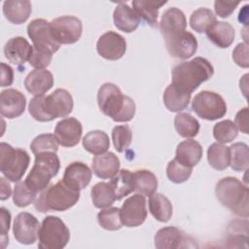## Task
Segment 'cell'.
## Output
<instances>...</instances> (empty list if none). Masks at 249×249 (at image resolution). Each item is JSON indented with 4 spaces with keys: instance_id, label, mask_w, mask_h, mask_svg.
<instances>
[{
    "instance_id": "cell-1",
    "label": "cell",
    "mask_w": 249,
    "mask_h": 249,
    "mask_svg": "<svg viewBox=\"0 0 249 249\" xmlns=\"http://www.w3.org/2000/svg\"><path fill=\"white\" fill-rule=\"evenodd\" d=\"M97 103L100 111L114 122L126 123L135 115V102L124 95L120 88L112 83L103 84L97 92Z\"/></svg>"
},
{
    "instance_id": "cell-2",
    "label": "cell",
    "mask_w": 249,
    "mask_h": 249,
    "mask_svg": "<svg viewBox=\"0 0 249 249\" xmlns=\"http://www.w3.org/2000/svg\"><path fill=\"white\" fill-rule=\"evenodd\" d=\"M213 74L212 64L206 58L196 56L190 61L181 62L173 68L171 84L184 92L192 93Z\"/></svg>"
},
{
    "instance_id": "cell-3",
    "label": "cell",
    "mask_w": 249,
    "mask_h": 249,
    "mask_svg": "<svg viewBox=\"0 0 249 249\" xmlns=\"http://www.w3.org/2000/svg\"><path fill=\"white\" fill-rule=\"evenodd\" d=\"M79 198L80 191L60 180L42 191L34 201V206L43 213L48 211H65L74 206Z\"/></svg>"
},
{
    "instance_id": "cell-4",
    "label": "cell",
    "mask_w": 249,
    "mask_h": 249,
    "mask_svg": "<svg viewBox=\"0 0 249 249\" xmlns=\"http://www.w3.org/2000/svg\"><path fill=\"white\" fill-rule=\"evenodd\" d=\"M215 194L222 205L240 217H248V188L235 177L221 179L215 188Z\"/></svg>"
},
{
    "instance_id": "cell-5",
    "label": "cell",
    "mask_w": 249,
    "mask_h": 249,
    "mask_svg": "<svg viewBox=\"0 0 249 249\" xmlns=\"http://www.w3.org/2000/svg\"><path fill=\"white\" fill-rule=\"evenodd\" d=\"M59 168L60 161L55 152L35 155L34 165L24 182L33 192H42L48 187L52 178L56 176Z\"/></svg>"
},
{
    "instance_id": "cell-6",
    "label": "cell",
    "mask_w": 249,
    "mask_h": 249,
    "mask_svg": "<svg viewBox=\"0 0 249 249\" xmlns=\"http://www.w3.org/2000/svg\"><path fill=\"white\" fill-rule=\"evenodd\" d=\"M30 158L20 148H13L10 144H0V171L12 182H18L28 168Z\"/></svg>"
},
{
    "instance_id": "cell-7",
    "label": "cell",
    "mask_w": 249,
    "mask_h": 249,
    "mask_svg": "<svg viewBox=\"0 0 249 249\" xmlns=\"http://www.w3.org/2000/svg\"><path fill=\"white\" fill-rule=\"evenodd\" d=\"M38 238L40 249H62L70 239V231L60 218L50 215L44 218Z\"/></svg>"
},
{
    "instance_id": "cell-8",
    "label": "cell",
    "mask_w": 249,
    "mask_h": 249,
    "mask_svg": "<svg viewBox=\"0 0 249 249\" xmlns=\"http://www.w3.org/2000/svg\"><path fill=\"white\" fill-rule=\"evenodd\" d=\"M192 109L199 118L207 121H215L226 115L227 104L219 93L202 90L194 97Z\"/></svg>"
},
{
    "instance_id": "cell-9",
    "label": "cell",
    "mask_w": 249,
    "mask_h": 249,
    "mask_svg": "<svg viewBox=\"0 0 249 249\" xmlns=\"http://www.w3.org/2000/svg\"><path fill=\"white\" fill-rule=\"evenodd\" d=\"M52 34L54 40L59 44H74L82 35V21L74 16H62L53 19L50 22Z\"/></svg>"
},
{
    "instance_id": "cell-10",
    "label": "cell",
    "mask_w": 249,
    "mask_h": 249,
    "mask_svg": "<svg viewBox=\"0 0 249 249\" xmlns=\"http://www.w3.org/2000/svg\"><path fill=\"white\" fill-rule=\"evenodd\" d=\"M27 34L35 48L54 53L60 47L52 34L50 22L44 18H35L31 20L27 25Z\"/></svg>"
},
{
    "instance_id": "cell-11",
    "label": "cell",
    "mask_w": 249,
    "mask_h": 249,
    "mask_svg": "<svg viewBox=\"0 0 249 249\" xmlns=\"http://www.w3.org/2000/svg\"><path fill=\"white\" fill-rule=\"evenodd\" d=\"M120 211L124 226L135 228L142 225L147 218L145 196L139 194L129 196L124 200Z\"/></svg>"
},
{
    "instance_id": "cell-12",
    "label": "cell",
    "mask_w": 249,
    "mask_h": 249,
    "mask_svg": "<svg viewBox=\"0 0 249 249\" xmlns=\"http://www.w3.org/2000/svg\"><path fill=\"white\" fill-rule=\"evenodd\" d=\"M40 223L28 212H21L14 220L13 233L17 241L21 244H33L39 235Z\"/></svg>"
},
{
    "instance_id": "cell-13",
    "label": "cell",
    "mask_w": 249,
    "mask_h": 249,
    "mask_svg": "<svg viewBox=\"0 0 249 249\" xmlns=\"http://www.w3.org/2000/svg\"><path fill=\"white\" fill-rule=\"evenodd\" d=\"M164 40L169 54L176 58H190L197 50L196 38L191 32L186 30Z\"/></svg>"
},
{
    "instance_id": "cell-14",
    "label": "cell",
    "mask_w": 249,
    "mask_h": 249,
    "mask_svg": "<svg viewBox=\"0 0 249 249\" xmlns=\"http://www.w3.org/2000/svg\"><path fill=\"white\" fill-rule=\"evenodd\" d=\"M96 51L105 59L118 60L124 56L126 51V42L119 33L108 31L99 37L96 44Z\"/></svg>"
},
{
    "instance_id": "cell-15",
    "label": "cell",
    "mask_w": 249,
    "mask_h": 249,
    "mask_svg": "<svg viewBox=\"0 0 249 249\" xmlns=\"http://www.w3.org/2000/svg\"><path fill=\"white\" fill-rule=\"evenodd\" d=\"M72 95L63 89H57L53 93L45 96L44 106L51 121L56 118L67 117L73 110Z\"/></svg>"
},
{
    "instance_id": "cell-16",
    "label": "cell",
    "mask_w": 249,
    "mask_h": 249,
    "mask_svg": "<svg viewBox=\"0 0 249 249\" xmlns=\"http://www.w3.org/2000/svg\"><path fill=\"white\" fill-rule=\"evenodd\" d=\"M82 133V124L75 118H65L59 121L54 128V136L59 145L68 148L74 147L80 142Z\"/></svg>"
},
{
    "instance_id": "cell-17",
    "label": "cell",
    "mask_w": 249,
    "mask_h": 249,
    "mask_svg": "<svg viewBox=\"0 0 249 249\" xmlns=\"http://www.w3.org/2000/svg\"><path fill=\"white\" fill-rule=\"evenodd\" d=\"M26 98L19 90L7 89L0 94V111L1 115L7 119L19 117L25 110Z\"/></svg>"
},
{
    "instance_id": "cell-18",
    "label": "cell",
    "mask_w": 249,
    "mask_h": 249,
    "mask_svg": "<svg viewBox=\"0 0 249 249\" xmlns=\"http://www.w3.org/2000/svg\"><path fill=\"white\" fill-rule=\"evenodd\" d=\"M33 46L29 42L21 37L17 36L11 38L4 46L5 57L13 64L21 65L24 64L32 53Z\"/></svg>"
},
{
    "instance_id": "cell-19",
    "label": "cell",
    "mask_w": 249,
    "mask_h": 249,
    "mask_svg": "<svg viewBox=\"0 0 249 249\" xmlns=\"http://www.w3.org/2000/svg\"><path fill=\"white\" fill-rule=\"evenodd\" d=\"M186 27V17L178 8H169L162 14L160 21V30L164 39L185 31Z\"/></svg>"
},
{
    "instance_id": "cell-20",
    "label": "cell",
    "mask_w": 249,
    "mask_h": 249,
    "mask_svg": "<svg viewBox=\"0 0 249 249\" xmlns=\"http://www.w3.org/2000/svg\"><path fill=\"white\" fill-rule=\"evenodd\" d=\"M53 76L47 69H34L26 76L24 87L28 92L35 96L44 95L52 89Z\"/></svg>"
},
{
    "instance_id": "cell-21",
    "label": "cell",
    "mask_w": 249,
    "mask_h": 249,
    "mask_svg": "<svg viewBox=\"0 0 249 249\" xmlns=\"http://www.w3.org/2000/svg\"><path fill=\"white\" fill-rule=\"evenodd\" d=\"M91 176V170L86 163L74 161L66 166L62 180L70 187L80 191L89 184Z\"/></svg>"
},
{
    "instance_id": "cell-22",
    "label": "cell",
    "mask_w": 249,
    "mask_h": 249,
    "mask_svg": "<svg viewBox=\"0 0 249 249\" xmlns=\"http://www.w3.org/2000/svg\"><path fill=\"white\" fill-rule=\"evenodd\" d=\"M91 168L93 173L101 179H111L120 169V160L112 152L97 155L92 159Z\"/></svg>"
},
{
    "instance_id": "cell-23",
    "label": "cell",
    "mask_w": 249,
    "mask_h": 249,
    "mask_svg": "<svg viewBox=\"0 0 249 249\" xmlns=\"http://www.w3.org/2000/svg\"><path fill=\"white\" fill-rule=\"evenodd\" d=\"M201 145L193 139L180 142L176 148L175 159L182 164L192 167L196 165L202 158Z\"/></svg>"
},
{
    "instance_id": "cell-24",
    "label": "cell",
    "mask_w": 249,
    "mask_h": 249,
    "mask_svg": "<svg viewBox=\"0 0 249 249\" xmlns=\"http://www.w3.org/2000/svg\"><path fill=\"white\" fill-rule=\"evenodd\" d=\"M207 38L217 47L226 49L229 48L234 41L233 27L225 21L216 20L205 31Z\"/></svg>"
},
{
    "instance_id": "cell-25",
    "label": "cell",
    "mask_w": 249,
    "mask_h": 249,
    "mask_svg": "<svg viewBox=\"0 0 249 249\" xmlns=\"http://www.w3.org/2000/svg\"><path fill=\"white\" fill-rule=\"evenodd\" d=\"M113 19L115 26L125 33L133 32L140 23V19L134 10L125 3H120L116 7Z\"/></svg>"
},
{
    "instance_id": "cell-26",
    "label": "cell",
    "mask_w": 249,
    "mask_h": 249,
    "mask_svg": "<svg viewBox=\"0 0 249 249\" xmlns=\"http://www.w3.org/2000/svg\"><path fill=\"white\" fill-rule=\"evenodd\" d=\"M184 241H186V235L176 227L161 228L155 235V246L158 249L180 248L183 247Z\"/></svg>"
},
{
    "instance_id": "cell-27",
    "label": "cell",
    "mask_w": 249,
    "mask_h": 249,
    "mask_svg": "<svg viewBox=\"0 0 249 249\" xmlns=\"http://www.w3.org/2000/svg\"><path fill=\"white\" fill-rule=\"evenodd\" d=\"M32 11L31 3L27 0H8L3 3V14L12 23L25 22Z\"/></svg>"
},
{
    "instance_id": "cell-28",
    "label": "cell",
    "mask_w": 249,
    "mask_h": 249,
    "mask_svg": "<svg viewBox=\"0 0 249 249\" xmlns=\"http://www.w3.org/2000/svg\"><path fill=\"white\" fill-rule=\"evenodd\" d=\"M166 4V1H143L136 0L132 2L133 10L138 16L139 19L144 20L150 26H157L159 10L163 5Z\"/></svg>"
},
{
    "instance_id": "cell-29",
    "label": "cell",
    "mask_w": 249,
    "mask_h": 249,
    "mask_svg": "<svg viewBox=\"0 0 249 249\" xmlns=\"http://www.w3.org/2000/svg\"><path fill=\"white\" fill-rule=\"evenodd\" d=\"M133 174V192L144 196H151L158 188V179L156 175L147 169H140L132 172Z\"/></svg>"
},
{
    "instance_id": "cell-30",
    "label": "cell",
    "mask_w": 249,
    "mask_h": 249,
    "mask_svg": "<svg viewBox=\"0 0 249 249\" xmlns=\"http://www.w3.org/2000/svg\"><path fill=\"white\" fill-rule=\"evenodd\" d=\"M191 100V93L184 92L170 84L163 92V103L170 112H179L186 109Z\"/></svg>"
},
{
    "instance_id": "cell-31",
    "label": "cell",
    "mask_w": 249,
    "mask_h": 249,
    "mask_svg": "<svg viewBox=\"0 0 249 249\" xmlns=\"http://www.w3.org/2000/svg\"><path fill=\"white\" fill-rule=\"evenodd\" d=\"M83 146L86 151L94 156L104 154L110 147L109 136L102 130L89 131L83 138Z\"/></svg>"
},
{
    "instance_id": "cell-32",
    "label": "cell",
    "mask_w": 249,
    "mask_h": 249,
    "mask_svg": "<svg viewBox=\"0 0 249 249\" xmlns=\"http://www.w3.org/2000/svg\"><path fill=\"white\" fill-rule=\"evenodd\" d=\"M172 204L169 199L159 193H155L149 199V210L153 217L162 223H166L172 216Z\"/></svg>"
},
{
    "instance_id": "cell-33",
    "label": "cell",
    "mask_w": 249,
    "mask_h": 249,
    "mask_svg": "<svg viewBox=\"0 0 249 249\" xmlns=\"http://www.w3.org/2000/svg\"><path fill=\"white\" fill-rule=\"evenodd\" d=\"M109 185L116 196V199L120 200L133 192V174L127 169L119 170V172L111 178Z\"/></svg>"
},
{
    "instance_id": "cell-34",
    "label": "cell",
    "mask_w": 249,
    "mask_h": 249,
    "mask_svg": "<svg viewBox=\"0 0 249 249\" xmlns=\"http://www.w3.org/2000/svg\"><path fill=\"white\" fill-rule=\"evenodd\" d=\"M174 126L177 133L184 138H193L199 131V123L189 113H179L175 116Z\"/></svg>"
},
{
    "instance_id": "cell-35",
    "label": "cell",
    "mask_w": 249,
    "mask_h": 249,
    "mask_svg": "<svg viewBox=\"0 0 249 249\" xmlns=\"http://www.w3.org/2000/svg\"><path fill=\"white\" fill-rule=\"evenodd\" d=\"M91 200L96 208H107L111 206L116 200V196L109 185L106 182H99L95 184L90 191Z\"/></svg>"
},
{
    "instance_id": "cell-36",
    "label": "cell",
    "mask_w": 249,
    "mask_h": 249,
    "mask_svg": "<svg viewBox=\"0 0 249 249\" xmlns=\"http://www.w3.org/2000/svg\"><path fill=\"white\" fill-rule=\"evenodd\" d=\"M207 160L217 170H224L230 163L229 147L221 143H213L207 150Z\"/></svg>"
},
{
    "instance_id": "cell-37",
    "label": "cell",
    "mask_w": 249,
    "mask_h": 249,
    "mask_svg": "<svg viewBox=\"0 0 249 249\" xmlns=\"http://www.w3.org/2000/svg\"><path fill=\"white\" fill-rule=\"evenodd\" d=\"M231 167L235 171H243L249 164V148L245 143L237 142L229 147Z\"/></svg>"
},
{
    "instance_id": "cell-38",
    "label": "cell",
    "mask_w": 249,
    "mask_h": 249,
    "mask_svg": "<svg viewBox=\"0 0 249 249\" xmlns=\"http://www.w3.org/2000/svg\"><path fill=\"white\" fill-rule=\"evenodd\" d=\"M216 21V17L210 9L199 8L194 11L190 17V25L197 33H202Z\"/></svg>"
},
{
    "instance_id": "cell-39",
    "label": "cell",
    "mask_w": 249,
    "mask_h": 249,
    "mask_svg": "<svg viewBox=\"0 0 249 249\" xmlns=\"http://www.w3.org/2000/svg\"><path fill=\"white\" fill-rule=\"evenodd\" d=\"M97 221L100 227L107 231H118L124 226L121 219V211L118 207L103 208L97 214Z\"/></svg>"
},
{
    "instance_id": "cell-40",
    "label": "cell",
    "mask_w": 249,
    "mask_h": 249,
    "mask_svg": "<svg viewBox=\"0 0 249 249\" xmlns=\"http://www.w3.org/2000/svg\"><path fill=\"white\" fill-rule=\"evenodd\" d=\"M58 141L54 134L44 133L36 136L30 144V149L34 155L46 152H57Z\"/></svg>"
},
{
    "instance_id": "cell-41",
    "label": "cell",
    "mask_w": 249,
    "mask_h": 249,
    "mask_svg": "<svg viewBox=\"0 0 249 249\" xmlns=\"http://www.w3.org/2000/svg\"><path fill=\"white\" fill-rule=\"evenodd\" d=\"M213 136L218 143H230L237 136V127L231 120L219 122L213 127Z\"/></svg>"
},
{
    "instance_id": "cell-42",
    "label": "cell",
    "mask_w": 249,
    "mask_h": 249,
    "mask_svg": "<svg viewBox=\"0 0 249 249\" xmlns=\"http://www.w3.org/2000/svg\"><path fill=\"white\" fill-rule=\"evenodd\" d=\"M112 140L115 149L119 153L124 152L132 140V131L126 124L116 125L112 130Z\"/></svg>"
},
{
    "instance_id": "cell-43",
    "label": "cell",
    "mask_w": 249,
    "mask_h": 249,
    "mask_svg": "<svg viewBox=\"0 0 249 249\" xmlns=\"http://www.w3.org/2000/svg\"><path fill=\"white\" fill-rule=\"evenodd\" d=\"M192 171V167L180 163L176 159L170 160L166 166V175L168 179L175 184L187 181L190 178Z\"/></svg>"
},
{
    "instance_id": "cell-44",
    "label": "cell",
    "mask_w": 249,
    "mask_h": 249,
    "mask_svg": "<svg viewBox=\"0 0 249 249\" xmlns=\"http://www.w3.org/2000/svg\"><path fill=\"white\" fill-rule=\"evenodd\" d=\"M37 198V193L28 188L25 182H18L16 184L13 194V201L18 207H26Z\"/></svg>"
},
{
    "instance_id": "cell-45",
    "label": "cell",
    "mask_w": 249,
    "mask_h": 249,
    "mask_svg": "<svg viewBox=\"0 0 249 249\" xmlns=\"http://www.w3.org/2000/svg\"><path fill=\"white\" fill-rule=\"evenodd\" d=\"M44 99V95L33 97L28 104V111L31 117L38 122H51V119L45 110Z\"/></svg>"
},
{
    "instance_id": "cell-46",
    "label": "cell",
    "mask_w": 249,
    "mask_h": 249,
    "mask_svg": "<svg viewBox=\"0 0 249 249\" xmlns=\"http://www.w3.org/2000/svg\"><path fill=\"white\" fill-rule=\"evenodd\" d=\"M53 58V53L33 47L32 53L29 57V64L35 69H45L49 66Z\"/></svg>"
},
{
    "instance_id": "cell-47",
    "label": "cell",
    "mask_w": 249,
    "mask_h": 249,
    "mask_svg": "<svg viewBox=\"0 0 249 249\" xmlns=\"http://www.w3.org/2000/svg\"><path fill=\"white\" fill-rule=\"evenodd\" d=\"M233 61L240 67L248 68L249 59H248V45L247 43H239L232 52Z\"/></svg>"
},
{
    "instance_id": "cell-48",
    "label": "cell",
    "mask_w": 249,
    "mask_h": 249,
    "mask_svg": "<svg viewBox=\"0 0 249 249\" xmlns=\"http://www.w3.org/2000/svg\"><path fill=\"white\" fill-rule=\"evenodd\" d=\"M238 5H239L238 1L233 2V1L217 0L214 2V9H215V13L219 17L226 18H229L233 13V11Z\"/></svg>"
},
{
    "instance_id": "cell-49",
    "label": "cell",
    "mask_w": 249,
    "mask_h": 249,
    "mask_svg": "<svg viewBox=\"0 0 249 249\" xmlns=\"http://www.w3.org/2000/svg\"><path fill=\"white\" fill-rule=\"evenodd\" d=\"M1 246L5 248L6 245L9 243V236L8 232L10 230L11 224V213L5 207H1Z\"/></svg>"
},
{
    "instance_id": "cell-50",
    "label": "cell",
    "mask_w": 249,
    "mask_h": 249,
    "mask_svg": "<svg viewBox=\"0 0 249 249\" xmlns=\"http://www.w3.org/2000/svg\"><path fill=\"white\" fill-rule=\"evenodd\" d=\"M235 126L241 132L247 134L248 133V108L244 107L243 109L239 110L235 115Z\"/></svg>"
},
{
    "instance_id": "cell-51",
    "label": "cell",
    "mask_w": 249,
    "mask_h": 249,
    "mask_svg": "<svg viewBox=\"0 0 249 249\" xmlns=\"http://www.w3.org/2000/svg\"><path fill=\"white\" fill-rule=\"evenodd\" d=\"M13 82H14L13 68L4 62H1V87L11 86Z\"/></svg>"
},
{
    "instance_id": "cell-52",
    "label": "cell",
    "mask_w": 249,
    "mask_h": 249,
    "mask_svg": "<svg viewBox=\"0 0 249 249\" xmlns=\"http://www.w3.org/2000/svg\"><path fill=\"white\" fill-rule=\"evenodd\" d=\"M1 195L0 197L2 200H5L7 198L10 197L11 194H12V190H11V186L9 184V182L5 179V178H1Z\"/></svg>"
}]
</instances>
